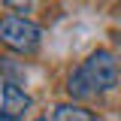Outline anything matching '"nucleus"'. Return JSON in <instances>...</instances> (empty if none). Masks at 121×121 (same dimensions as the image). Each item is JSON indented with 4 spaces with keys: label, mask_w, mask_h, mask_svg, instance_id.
Here are the masks:
<instances>
[{
    "label": "nucleus",
    "mask_w": 121,
    "mask_h": 121,
    "mask_svg": "<svg viewBox=\"0 0 121 121\" xmlns=\"http://www.w3.org/2000/svg\"><path fill=\"white\" fill-rule=\"evenodd\" d=\"M52 121H97V115L82 103H58L52 112Z\"/></svg>",
    "instance_id": "20e7f679"
},
{
    "label": "nucleus",
    "mask_w": 121,
    "mask_h": 121,
    "mask_svg": "<svg viewBox=\"0 0 121 121\" xmlns=\"http://www.w3.org/2000/svg\"><path fill=\"white\" fill-rule=\"evenodd\" d=\"M0 43L15 55H33L43 43V27L24 15H3L0 18Z\"/></svg>",
    "instance_id": "f03ea898"
},
{
    "label": "nucleus",
    "mask_w": 121,
    "mask_h": 121,
    "mask_svg": "<svg viewBox=\"0 0 121 121\" xmlns=\"http://www.w3.org/2000/svg\"><path fill=\"white\" fill-rule=\"evenodd\" d=\"M30 106H33V100L24 88H18L15 82H3V88H0V118L18 121V118H24V112Z\"/></svg>",
    "instance_id": "7ed1b4c3"
},
{
    "label": "nucleus",
    "mask_w": 121,
    "mask_h": 121,
    "mask_svg": "<svg viewBox=\"0 0 121 121\" xmlns=\"http://www.w3.org/2000/svg\"><path fill=\"white\" fill-rule=\"evenodd\" d=\"M33 3H36V0H3V6H6V9H12L15 15H18V12H27V9H33Z\"/></svg>",
    "instance_id": "39448f33"
},
{
    "label": "nucleus",
    "mask_w": 121,
    "mask_h": 121,
    "mask_svg": "<svg viewBox=\"0 0 121 121\" xmlns=\"http://www.w3.org/2000/svg\"><path fill=\"white\" fill-rule=\"evenodd\" d=\"M0 121H6V118H0Z\"/></svg>",
    "instance_id": "0eeeda50"
},
{
    "label": "nucleus",
    "mask_w": 121,
    "mask_h": 121,
    "mask_svg": "<svg viewBox=\"0 0 121 121\" xmlns=\"http://www.w3.org/2000/svg\"><path fill=\"white\" fill-rule=\"evenodd\" d=\"M33 121H52V118H48V115H39V118H33Z\"/></svg>",
    "instance_id": "423d86ee"
},
{
    "label": "nucleus",
    "mask_w": 121,
    "mask_h": 121,
    "mask_svg": "<svg viewBox=\"0 0 121 121\" xmlns=\"http://www.w3.org/2000/svg\"><path fill=\"white\" fill-rule=\"evenodd\" d=\"M118 82V60L109 48H94L67 79V94L73 100H88L115 88Z\"/></svg>",
    "instance_id": "f257e3e1"
}]
</instances>
